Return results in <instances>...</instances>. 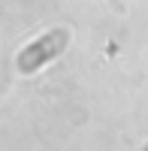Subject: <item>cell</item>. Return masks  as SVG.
Returning <instances> with one entry per match:
<instances>
[{"label": "cell", "mask_w": 148, "mask_h": 151, "mask_svg": "<svg viewBox=\"0 0 148 151\" xmlns=\"http://www.w3.org/2000/svg\"><path fill=\"white\" fill-rule=\"evenodd\" d=\"M67 42H70V33H67V30H52V33H45L42 40L30 42V45H27V48H24V52L15 58L18 73H36L42 64L55 60L60 52H64Z\"/></svg>", "instance_id": "obj_1"}]
</instances>
